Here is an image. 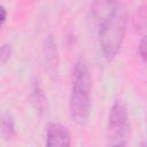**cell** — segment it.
<instances>
[{"label": "cell", "mask_w": 147, "mask_h": 147, "mask_svg": "<svg viewBox=\"0 0 147 147\" xmlns=\"http://www.w3.org/2000/svg\"><path fill=\"white\" fill-rule=\"evenodd\" d=\"M126 24L124 7L118 2H107L99 25V42L106 59L113 60L119 53L125 38Z\"/></svg>", "instance_id": "obj_1"}, {"label": "cell", "mask_w": 147, "mask_h": 147, "mask_svg": "<svg viewBox=\"0 0 147 147\" xmlns=\"http://www.w3.org/2000/svg\"><path fill=\"white\" fill-rule=\"evenodd\" d=\"M91 75L85 61L78 60L75 64L70 93V116L77 124H85L91 114Z\"/></svg>", "instance_id": "obj_2"}, {"label": "cell", "mask_w": 147, "mask_h": 147, "mask_svg": "<svg viewBox=\"0 0 147 147\" xmlns=\"http://www.w3.org/2000/svg\"><path fill=\"white\" fill-rule=\"evenodd\" d=\"M127 129L129 119L126 108L121 101H115L110 108L108 117V130L113 142L124 141V137L127 132Z\"/></svg>", "instance_id": "obj_3"}, {"label": "cell", "mask_w": 147, "mask_h": 147, "mask_svg": "<svg viewBox=\"0 0 147 147\" xmlns=\"http://www.w3.org/2000/svg\"><path fill=\"white\" fill-rule=\"evenodd\" d=\"M45 147H71V134L67 126L52 122L47 125Z\"/></svg>", "instance_id": "obj_4"}, {"label": "cell", "mask_w": 147, "mask_h": 147, "mask_svg": "<svg viewBox=\"0 0 147 147\" xmlns=\"http://www.w3.org/2000/svg\"><path fill=\"white\" fill-rule=\"evenodd\" d=\"M45 52V65L46 70L52 79H56L59 76V53L56 48V42L54 39L49 36L45 40L44 46Z\"/></svg>", "instance_id": "obj_5"}, {"label": "cell", "mask_w": 147, "mask_h": 147, "mask_svg": "<svg viewBox=\"0 0 147 147\" xmlns=\"http://www.w3.org/2000/svg\"><path fill=\"white\" fill-rule=\"evenodd\" d=\"M2 133L9 139L15 134L14 119H13L11 115L8 113H5L2 115Z\"/></svg>", "instance_id": "obj_6"}, {"label": "cell", "mask_w": 147, "mask_h": 147, "mask_svg": "<svg viewBox=\"0 0 147 147\" xmlns=\"http://www.w3.org/2000/svg\"><path fill=\"white\" fill-rule=\"evenodd\" d=\"M10 54H11V47L7 44H3L1 46V51H0V57H1V63L2 64H5L9 60Z\"/></svg>", "instance_id": "obj_7"}, {"label": "cell", "mask_w": 147, "mask_h": 147, "mask_svg": "<svg viewBox=\"0 0 147 147\" xmlns=\"http://www.w3.org/2000/svg\"><path fill=\"white\" fill-rule=\"evenodd\" d=\"M139 53L141 57L147 61V36H145L139 42Z\"/></svg>", "instance_id": "obj_8"}, {"label": "cell", "mask_w": 147, "mask_h": 147, "mask_svg": "<svg viewBox=\"0 0 147 147\" xmlns=\"http://www.w3.org/2000/svg\"><path fill=\"white\" fill-rule=\"evenodd\" d=\"M0 11H1V17H0L1 18V23L3 24L5 21H6V17H7V11H6V8L2 5L0 6Z\"/></svg>", "instance_id": "obj_9"}, {"label": "cell", "mask_w": 147, "mask_h": 147, "mask_svg": "<svg viewBox=\"0 0 147 147\" xmlns=\"http://www.w3.org/2000/svg\"><path fill=\"white\" fill-rule=\"evenodd\" d=\"M110 147H125V142H124V141H118V142H113Z\"/></svg>", "instance_id": "obj_10"}, {"label": "cell", "mask_w": 147, "mask_h": 147, "mask_svg": "<svg viewBox=\"0 0 147 147\" xmlns=\"http://www.w3.org/2000/svg\"><path fill=\"white\" fill-rule=\"evenodd\" d=\"M140 147H147V145H145V144H142V145H141Z\"/></svg>", "instance_id": "obj_11"}]
</instances>
